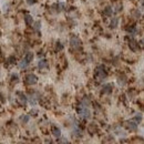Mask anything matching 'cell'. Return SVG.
<instances>
[{"mask_svg": "<svg viewBox=\"0 0 144 144\" xmlns=\"http://www.w3.org/2000/svg\"><path fill=\"white\" fill-rule=\"evenodd\" d=\"M97 78H99L100 80H103V79L106 78V72L104 71V68H103L102 65H100V67L97 68Z\"/></svg>", "mask_w": 144, "mask_h": 144, "instance_id": "1", "label": "cell"}, {"mask_svg": "<svg viewBox=\"0 0 144 144\" xmlns=\"http://www.w3.org/2000/svg\"><path fill=\"white\" fill-rule=\"evenodd\" d=\"M37 81H38V78L34 74H28L25 78V82L28 84H36Z\"/></svg>", "mask_w": 144, "mask_h": 144, "instance_id": "2", "label": "cell"}, {"mask_svg": "<svg viewBox=\"0 0 144 144\" xmlns=\"http://www.w3.org/2000/svg\"><path fill=\"white\" fill-rule=\"evenodd\" d=\"M71 46H72V48L78 49V48H80V46H81V42H80V40L78 39V38L73 37V38L71 39Z\"/></svg>", "mask_w": 144, "mask_h": 144, "instance_id": "3", "label": "cell"}, {"mask_svg": "<svg viewBox=\"0 0 144 144\" xmlns=\"http://www.w3.org/2000/svg\"><path fill=\"white\" fill-rule=\"evenodd\" d=\"M78 112H79L80 115H82L83 118H89V116H90V111H89L88 109H85V108L79 109V110H78Z\"/></svg>", "mask_w": 144, "mask_h": 144, "instance_id": "4", "label": "cell"}, {"mask_svg": "<svg viewBox=\"0 0 144 144\" xmlns=\"http://www.w3.org/2000/svg\"><path fill=\"white\" fill-rule=\"evenodd\" d=\"M129 46H130V48L132 49L133 51H136L137 49H139V43L135 41V40H130V42H129Z\"/></svg>", "mask_w": 144, "mask_h": 144, "instance_id": "5", "label": "cell"}, {"mask_svg": "<svg viewBox=\"0 0 144 144\" xmlns=\"http://www.w3.org/2000/svg\"><path fill=\"white\" fill-rule=\"evenodd\" d=\"M112 90H113V85H112L111 83H109V84H106V85L103 86L102 92H103V93H111Z\"/></svg>", "mask_w": 144, "mask_h": 144, "instance_id": "6", "label": "cell"}, {"mask_svg": "<svg viewBox=\"0 0 144 144\" xmlns=\"http://www.w3.org/2000/svg\"><path fill=\"white\" fill-rule=\"evenodd\" d=\"M127 127H129L131 131H136L137 124L135 122H127Z\"/></svg>", "mask_w": 144, "mask_h": 144, "instance_id": "7", "label": "cell"}, {"mask_svg": "<svg viewBox=\"0 0 144 144\" xmlns=\"http://www.w3.org/2000/svg\"><path fill=\"white\" fill-rule=\"evenodd\" d=\"M25 22H27V23H28V25H31V23H32L33 22V19H32V17H31V16H30V14L29 13H27L25 16Z\"/></svg>", "mask_w": 144, "mask_h": 144, "instance_id": "8", "label": "cell"}, {"mask_svg": "<svg viewBox=\"0 0 144 144\" xmlns=\"http://www.w3.org/2000/svg\"><path fill=\"white\" fill-rule=\"evenodd\" d=\"M52 132H53L54 136H57V137H60V135H61V131H60V129H58V127H55V126L52 129Z\"/></svg>", "mask_w": 144, "mask_h": 144, "instance_id": "9", "label": "cell"}, {"mask_svg": "<svg viewBox=\"0 0 144 144\" xmlns=\"http://www.w3.org/2000/svg\"><path fill=\"white\" fill-rule=\"evenodd\" d=\"M18 95H19V100H20V102H21L22 104H25V103H27V97L23 95L22 93H18Z\"/></svg>", "mask_w": 144, "mask_h": 144, "instance_id": "10", "label": "cell"}, {"mask_svg": "<svg viewBox=\"0 0 144 144\" xmlns=\"http://www.w3.org/2000/svg\"><path fill=\"white\" fill-rule=\"evenodd\" d=\"M39 68L40 69H44V68H47L48 67V62L46 61V60H40L39 61Z\"/></svg>", "mask_w": 144, "mask_h": 144, "instance_id": "11", "label": "cell"}, {"mask_svg": "<svg viewBox=\"0 0 144 144\" xmlns=\"http://www.w3.org/2000/svg\"><path fill=\"white\" fill-rule=\"evenodd\" d=\"M32 58H33V54H32V52H28V53L25 54V60L27 62H30L31 60H32Z\"/></svg>", "mask_w": 144, "mask_h": 144, "instance_id": "12", "label": "cell"}, {"mask_svg": "<svg viewBox=\"0 0 144 144\" xmlns=\"http://www.w3.org/2000/svg\"><path fill=\"white\" fill-rule=\"evenodd\" d=\"M28 64H29V63L25 61V59H23V60H22V61L19 63V68H20V69H25L27 67H28Z\"/></svg>", "mask_w": 144, "mask_h": 144, "instance_id": "13", "label": "cell"}, {"mask_svg": "<svg viewBox=\"0 0 144 144\" xmlns=\"http://www.w3.org/2000/svg\"><path fill=\"white\" fill-rule=\"evenodd\" d=\"M112 12H113V10H112V7H106L104 9V13L106 14V16H112Z\"/></svg>", "mask_w": 144, "mask_h": 144, "instance_id": "14", "label": "cell"}, {"mask_svg": "<svg viewBox=\"0 0 144 144\" xmlns=\"http://www.w3.org/2000/svg\"><path fill=\"white\" fill-rule=\"evenodd\" d=\"M118 21H119V20H118V18H113L111 20V27L112 28H115V27H116V25H118Z\"/></svg>", "mask_w": 144, "mask_h": 144, "instance_id": "15", "label": "cell"}, {"mask_svg": "<svg viewBox=\"0 0 144 144\" xmlns=\"http://www.w3.org/2000/svg\"><path fill=\"white\" fill-rule=\"evenodd\" d=\"M40 28H41V22L37 21V22H34V23H33V29H34V30H37V31H38Z\"/></svg>", "mask_w": 144, "mask_h": 144, "instance_id": "16", "label": "cell"}, {"mask_svg": "<svg viewBox=\"0 0 144 144\" xmlns=\"http://www.w3.org/2000/svg\"><path fill=\"white\" fill-rule=\"evenodd\" d=\"M82 105H84V106H89L90 105V101H89V99H83L82 101Z\"/></svg>", "mask_w": 144, "mask_h": 144, "instance_id": "17", "label": "cell"}, {"mask_svg": "<svg viewBox=\"0 0 144 144\" xmlns=\"http://www.w3.org/2000/svg\"><path fill=\"white\" fill-rule=\"evenodd\" d=\"M29 119H30V118H29V115H25V116H22L21 118V120H22V122L23 123H27L29 121Z\"/></svg>", "mask_w": 144, "mask_h": 144, "instance_id": "18", "label": "cell"}, {"mask_svg": "<svg viewBox=\"0 0 144 144\" xmlns=\"http://www.w3.org/2000/svg\"><path fill=\"white\" fill-rule=\"evenodd\" d=\"M59 144H68V141H67V140H64V139H63V140L59 141Z\"/></svg>", "mask_w": 144, "mask_h": 144, "instance_id": "19", "label": "cell"}, {"mask_svg": "<svg viewBox=\"0 0 144 144\" xmlns=\"http://www.w3.org/2000/svg\"><path fill=\"white\" fill-rule=\"evenodd\" d=\"M57 9H58V11H61L62 10V4H58Z\"/></svg>", "mask_w": 144, "mask_h": 144, "instance_id": "20", "label": "cell"}, {"mask_svg": "<svg viewBox=\"0 0 144 144\" xmlns=\"http://www.w3.org/2000/svg\"><path fill=\"white\" fill-rule=\"evenodd\" d=\"M135 120H136V121H139V122H140L141 120H142V116H141V115H136V116H135Z\"/></svg>", "mask_w": 144, "mask_h": 144, "instance_id": "21", "label": "cell"}, {"mask_svg": "<svg viewBox=\"0 0 144 144\" xmlns=\"http://www.w3.org/2000/svg\"><path fill=\"white\" fill-rule=\"evenodd\" d=\"M57 49H58V50H61V49H62V44H61V43H58V44H57Z\"/></svg>", "mask_w": 144, "mask_h": 144, "instance_id": "22", "label": "cell"}, {"mask_svg": "<svg viewBox=\"0 0 144 144\" xmlns=\"http://www.w3.org/2000/svg\"><path fill=\"white\" fill-rule=\"evenodd\" d=\"M27 2H28L29 4H34V2H36V0H27Z\"/></svg>", "mask_w": 144, "mask_h": 144, "instance_id": "23", "label": "cell"}, {"mask_svg": "<svg viewBox=\"0 0 144 144\" xmlns=\"http://www.w3.org/2000/svg\"><path fill=\"white\" fill-rule=\"evenodd\" d=\"M134 16H135V17H140L141 14H140V12H139V11H135V14H134Z\"/></svg>", "mask_w": 144, "mask_h": 144, "instance_id": "24", "label": "cell"}, {"mask_svg": "<svg viewBox=\"0 0 144 144\" xmlns=\"http://www.w3.org/2000/svg\"><path fill=\"white\" fill-rule=\"evenodd\" d=\"M120 9H122V6H120V4H119V6H118V7H116V10L119 11Z\"/></svg>", "mask_w": 144, "mask_h": 144, "instance_id": "25", "label": "cell"}]
</instances>
